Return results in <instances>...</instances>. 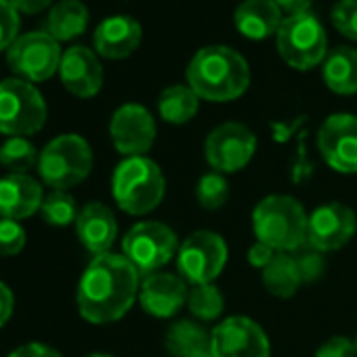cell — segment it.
I'll list each match as a JSON object with an SVG mask.
<instances>
[{
  "mask_svg": "<svg viewBox=\"0 0 357 357\" xmlns=\"http://www.w3.org/2000/svg\"><path fill=\"white\" fill-rule=\"evenodd\" d=\"M76 236L80 244L95 257L107 255L118 238V221L112 213L101 202H91L86 204L78 219H76Z\"/></svg>",
  "mask_w": 357,
  "mask_h": 357,
  "instance_id": "ffe728a7",
  "label": "cell"
},
{
  "mask_svg": "<svg viewBox=\"0 0 357 357\" xmlns=\"http://www.w3.org/2000/svg\"><path fill=\"white\" fill-rule=\"evenodd\" d=\"M357 231L355 213L340 202H328L317 206L309 215L307 244L319 252H332L351 242Z\"/></svg>",
  "mask_w": 357,
  "mask_h": 357,
  "instance_id": "9a60e30c",
  "label": "cell"
},
{
  "mask_svg": "<svg viewBox=\"0 0 357 357\" xmlns=\"http://www.w3.org/2000/svg\"><path fill=\"white\" fill-rule=\"evenodd\" d=\"M200 109V97L192 91L190 84H172L166 86L158 97L160 118L168 124H188L196 118Z\"/></svg>",
  "mask_w": 357,
  "mask_h": 357,
  "instance_id": "d4e9b609",
  "label": "cell"
},
{
  "mask_svg": "<svg viewBox=\"0 0 357 357\" xmlns=\"http://www.w3.org/2000/svg\"><path fill=\"white\" fill-rule=\"evenodd\" d=\"M309 215L292 196L273 194L252 211V229L259 242L275 252H294L307 244Z\"/></svg>",
  "mask_w": 357,
  "mask_h": 357,
  "instance_id": "3957f363",
  "label": "cell"
},
{
  "mask_svg": "<svg viewBox=\"0 0 357 357\" xmlns=\"http://www.w3.org/2000/svg\"><path fill=\"white\" fill-rule=\"evenodd\" d=\"M188 84L192 91L213 103H225L242 97L250 86V68L242 53L225 45H211L200 49L188 70Z\"/></svg>",
  "mask_w": 357,
  "mask_h": 357,
  "instance_id": "7a4b0ae2",
  "label": "cell"
},
{
  "mask_svg": "<svg viewBox=\"0 0 357 357\" xmlns=\"http://www.w3.org/2000/svg\"><path fill=\"white\" fill-rule=\"evenodd\" d=\"M211 353L213 357H269L271 344L255 319L234 315L211 332Z\"/></svg>",
  "mask_w": 357,
  "mask_h": 357,
  "instance_id": "7c38bea8",
  "label": "cell"
},
{
  "mask_svg": "<svg viewBox=\"0 0 357 357\" xmlns=\"http://www.w3.org/2000/svg\"><path fill=\"white\" fill-rule=\"evenodd\" d=\"M188 284L181 275L155 271L145 275L139 288V303L143 311L153 317L168 319L188 305Z\"/></svg>",
  "mask_w": 357,
  "mask_h": 357,
  "instance_id": "2e32d148",
  "label": "cell"
},
{
  "mask_svg": "<svg viewBox=\"0 0 357 357\" xmlns=\"http://www.w3.org/2000/svg\"><path fill=\"white\" fill-rule=\"evenodd\" d=\"M330 20L344 38L357 43V0H338L330 11Z\"/></svg>",
  "mask_w": 357,
  "mask_h": 357,
  "instance_id": "1f68e13d",
  "label": "cell"
},
{
  "mask_svg": "<svg viewBox=\"0 0 357 357\" xmlns=\"http://www.w3.org/2000/svg\"><path fill=\"white\" fill-rule=\"evenodd\" d=\"M139 288L141 273L124 255L93 257L78 282V311L89 324H114L130 311Z\"/></svg>",
  "mask_w": 357,
  "mask_h": 357,
  "instance_id": "6da1fadb",
  "label": "cell"
},
{
  "mask_svg": "<svg viewBox=\"0 0 357 357\" xmlns=\"http://www.w3.org/2000/svg\"><path fill=\"white\" fill-rule=\"evenodd\" d=\"M284 13L275 0H244L234 13L236 30L248 40H267L278 34Z\"/></svg>",
  "mask_w": 357,
  "mask_h": 357,
  "instance_id": "44dd1931",
  "label": "cell"
},
{
  "mask_svg": "<svg viewBox=\"0 0 357 357\" xmlns=\"http://www.w3.org/2000/svg\"><path fill=\"white\" fill-rule=\"evenodd\" d=\"M89 9L80 0H61L53 5L47 20H45V32L51 34L57 43H70L78 36H82L89 28Z\"/></svg>",
  "mask_w": 357,
  "mask_h": 357,
  "instance_id": "7402d4cb",
  "label": "cell"
},
{
  "mask_svg": "<svg viewBox=\"0 0 357 357\" xmlns=\"http://www.w3.org/2000/svg\"><path fill=\"white\" fill-rule=\"evenodd\" d=\"M275 5L280 7L282 13H286V17H292L311 11L313 0H275Z\"/></svg>",
  "mask_w": 357,
  "mask_h": 357,
  "instance_id": "f35d334b",
  "label": "cell"
},
{
  "mask_svg": "<svg viewBox=\"0 0 357 357\" xmlns=\"http://www.w3.org/2000/svg\"><path fill=\"white\" fill-rule=\"evenodd\" d=\"M38 158L40 153L26 137H9L0 147V164L11 172L28 174V170L38 166Z\"/></svg>",
  "mask_w": 357,
  "mask_h": 357,
  "instance_id": "83f0119b",
  "label": "cell"
},
{
  "mask_svg": "<svg viewBox=\"0 0 357 357\" xmlns=\"http://www.w3.org/2000/svg\"><path fill=\"white\" fill-rule=\"evenodd\" d=\"M141 38H143V30L135 17L112 15L97 26L93 34V45L99 57L118 61L130 57L139 49Z\"/></svg>",
  "mask_w": 357,
  "mask_h": 357,
  "instance_id": "ac0fdd59",
  "label": "cell"
},
{
  "mask_svg": "<svg viewBox=\"0 0 357 357\" xmlns=\"http://www.w3.org/2000/svg\"><path fill=\"white\" fill-rule=\"evenodd\" d=\"M40 213H43V219L53 227H68V225L76 223V219L80 215L76 200L68 192H57V190H53L49 196H45Z\"/></svg>",
  "mask_w": 357,
  "mask_h": 357,
  "instance_id": "f1b7e54d",
  "label": "cell"
},
{
  "mask_svg": "<svg viewBox=\"0 0 357 357\" xmlns=\"http://www.w3.org/2000/svg\"><path fill=\"white\" fill-rule=\"evenodd\" d=\"M164 344L172 357H190L202 351H211V332L200 321L178 319L168 328Z\"/></svg>",
  "mask_w": 357,
  "mask_h": 357,
  "instance_id": "cb8c5ba5",
  "label": "cell"
},
{
  "mask_svg": "<svg viewBox=\"0 0 357 357\" xmlns=\"http://www.w3.org/2000/svg\"><path fill=\"white\" fill-rule=\"evenodd\" d=\"M190 357H213L211 351H202V353H196V355H190Z\"/></svg>",
  "mask_w": 357,
  "mask_h": 357,
  "instance_id": "60d3db41",
  "label": "cell"
},
{
  "mask_svg": "<svg viewBox=\"0 0 357 357\" xmlns=\"http://www.w3.org/2000/svg\"><path fill=\"white\" fill-rule=\"evenodd\" d=\"M355 349H357V336H355Z\"/></svg>",
  "mask_w": 357,
  "mask_h": 357,
  "instance_id": "7bdbcfd3",
  "label": "cell"
},
{
  "mask_svg": "<svg viewBox=\"0 0 357 357\" xmlns=\"http://www.w3.org/2000/svg\"><path fill=\"white\" fill-rule=\"evenodd\" d=\"M198 204L206 211H219L227 204L229 198V183L221 172H208L200 176L196 188Z\"/></svg>",
  "mask_w": 357,
  "mask_h": 357,
  "instance_id": "f546056e",
  "label": "cell"
},
{
  "mask_svg": "<svg viewBox=\"0 0 357 357\" xmlns=\"http://www.w3.org/2000/svg\"><path fill=\"white\" fill-rule=\"evenodd\" d=\"M63 86L80 99L95 97L103 86V66L99 55L89 47H70L59 66Z\"/></svg>",
  "mask_w": 357,
  "mask_h": 357,
  "instance_id": "e0dca14e",
  "label": "cell"
},
{
  "mask_svg": "<svg viewBox=\"0 0 357 357\" xmlns=\"http://www.w3.org/2000/svg\"><path fill=\"white\" fill-rule=\"evenodd\" d=\"M47 122V101L22 78L0 80V132L9 137L36 135Z\"/></svg>",
  "mask_w": 357,
  "mask_h": 357,
  "instance_id": "52a82bcc",
  "label": "cell"
},
{
  "mask_svg": "<svg viewBox=\"0 0 357 357\" xmlns=\"http://www.w3.org/2000/svg\"><path fill=\"white\" fill-rule=\"evenodd\" d=\"M166 192L162 168L147 155L124 158L112 176L116 204L128 215H147L160 206Z\"/></svg>",
  "mask_w": 357,
  "mask_h": 357,
  "instance_id": "277c9868",
  "label": "cell"
},
{
  "mask_svg": "<svg viewBox=\"0 0 357 357\" xmlns=\"http://www.w3.org/2000/svg\"><path fill=\"white\" fill-rule=\"evenodd\" d=\"M20 11L9 0H0V53H7L9 47L20 38Z\"/></svg>",
  "mask_w": 357,
  "mask_h": 357,
  "instance_id": "836d02e7",
  "label": "cell"
},
{
  "mask_svg": "<svg viewBox=\"0 0 357 357\" xmlns=\"http://www.w3.org/2000/svg\"><path fill=\"white\" fill-rule=\"evenodd\" d=\"M315 357H357V349L351 338L332 336L317 349Z\"/></svg>",
  "mask_w": 357,
  "mask_h": 357,
  "instance_id": "e575fe53",
  "label": "cell"
},
{
  "mask_svg": "<svg viewBox=\"0 0 357 357\" xmlns=\"http://www.w3.org/2000/svg\"><path fill=\"white\" fill-rule=\"evenodd\" d=\"M93 170V149L80 135H59L45 145L38 158V174L43 181L57 190L68 192L80 185Z\"/></svg>",
  "mask_w": 357,
  "mask_h": 357,
  "instance_id": "5b68a950",
  "label": "cell"
},
{
  "mask_svg": "<svg viewBox=\"0 0 357 357\" xmlns=\"http://www.w3.org/2000/svg\"><path fill=\"white\" fill-rule=\"evenodd\" d=\"M275 255H278V252H275L271 246H267V244H263V242L257 240V244H252V246L248 248V263H250L252 267H257V269H265V267L273 261Z\"/></svg>",
  "mask_w": 357,
  "mask_h": 357,
  "instance_id": "8d00e7d4",
  "label": "cell"
},
{
  "mask_svg": "<svg viewBox=\"0 0 357 357\" xmlns=\"http://www.w3.org/2000/svg\"><path fill=\"white\" fill-rule=\"evenodd\" d=\"M43 188L30 174L9 172L0 178V219H28L40 211Z\"/></svg>",
  "mask_w": 357,
  "mask_h": 357,
  "instance_id": "d6986e66",
  "label": "cell"
},
{
  "mask_svg": "<svg viewBox=\"0 0 357 357\" xmlns=\"http://www.w3.org/2000/svg\"><path fill=\"white\" fill-rule=\"evenodd\" d=\"M263 284L269 294L278 298H290L303 284L301 271L296 267L292 252H278L273 261L263 269Z\"/></svg>",
  "mask_w": 357,
  "mask_h": 357,
  "instance_id": "484cf974",
  "label": "cell"
},
{
  "mask_svg": "<svg viewBox=\"0 0 357 357\" xmlns=\"http://www.w3.org/2000/svg\"><path fill=\"white\" fill-rule=\"evenodd\" d=\"M61 47L45 30L20 34V38L7 51V66L11 72L28 82H45L59 72Z\"/></svg>",
  "mask_w": 357,
  "mask_h": 357,
  "instance_id": "30bf717a",
  "label": "cell"
},
{
  "mask_svg": "<svg viewBox=\"0 0 357 357\" xmlns=\"http://www.w3.org/2000/svg\"><path fill=\"white\" fill-rule=\"evenodd\" d=\"M275 40L284 63L301 72L321 66L328 57V34L311 11L284 17Z\"/></svg>",
  "mask_w": 357,
  "mask_h": 357,
  "instance_id": "8992f818",
  "label": "cell"
},
{
  "mask_svg": "<svg viewBox=\"0 0 357 357\" xmlns=\"http://www.w3.org/2000/svg\"><path fill=\"white\" fill-rule=\"evenodd\" d=\"M9 357H61V353L43 342H28L11 351Z\"/></svg>",
  "mask_w": 357,
  "mask_h": 357,
  "instance_id": "d590c367",
  "label": "cell"
},
{
  "mask_svg": "<svg viewBox=\"0 0 357 357\" xmlns=\"http://www.w3.org/2000/svg\"><path fill=\"white\" fill-rule=\"evenodd\" d=\"M109 137L122 155H145L155 141V120L145 105L124 103L109 120Z\"/></svg>",
  "mask_w": 357,
  "mask_h": 357,
  "instance_id": "5bb4252c",
  "label": "cell"
},
{
  "mask_svg": "<svg viewBox=\"0 0 357 357\" xmlns=\"http://www.w3.org/2000/svg\"><path fill=\"white\" fill-rule=\"evenodd\" d=\"M9 3L20 11V13H26V15H36V13H43L51 7L53 0H9Z\"/></svg>",
  "mask_w": 357,
  "mask_h": 357,
  "instance_id": "ab89813d",
  "label": "cell"
},
{
  "mask_svg": "<svg viewBox=\"0 0 357 357\" xmlns=\"http://www.w3.org/2000/svg\"><path fill=\"white\" fill-rule=\"evenodd\" d=\"M13 307H15V296H13L11 288L0 282V328L11 319Z\"/></svg>",
  "mask_w": 357,
  "mask_h": 357,
  "instance_id": "74e56055",
  "label": "cell"
},
{
  "mask_svg": "<svg viewBox=\"0 0 357 357\" xmlns=\"http://www.w3.org/2000/svg\"><path fill=\"white\" fill-rule=\"evenodd\" d=\"M321 78L326 86L342 97L357 93V51L351 47H336L321 63Z\"/></svg>",
  "mask_w": 357,
  "mask_h": 357,
  "instance_id": "603a6c76",
  "label": "cell"
},
{
  "mask_svg": "<svg viewBox=\"0 0 357 357\" xmlns=\"http://www.w3.org/2000/svg\"><path fill=\"white\" fill-rule=\"evenodd\" d=\"M176 234L160 221H143L128 229L122 240V255L141 275L160 271L178 252Z\"/></svg>",
  "mask_w": 357,
  "mask_h": 357,
  "instance_id": "ba28073f",
  "label": "cell"
},
{
  "mask_svg": "<svg viewBox=\"0 0 357 357\" xmlns=\"http://www.w3.org/2000/svg\"><path fill=\"white\" fill-rule=\"evenodd\" d=\"M188 309L200 321H215L225 309V296L215 284L192 286L188 294Z\"/></svg>",
  "mask_w": 357,
  "mask_h": 357,
  "instance_id": "4316f807",
  "label": "cell"
},
{
  "mask_svg": "<svg viewBox=\"0 0 357 357\" xmlns=\"http://www.w3.org/2000/svg\"><path fill=\"white\" fill-rule=\"evenodd\" d=\"M227 244L225 240L208 229H200L190 234L176 252V267L181 278L192 286L215 284V280L223 273L227 263Z\"/></svg>",
  "mask_w": 357,
  "mask_h": 357,
  "instance_id": "9c48e42d",
  "label": "cell"
},
{
  "mask_svg": "<svg viewBox=\"0 0 357 357\" xmlns=\"http://www.w3.org/2000/svg\"><path fill=\"white\" fill-rule=\"evenodd\" d=\"M292 255H294L296 267H298L301 278H303L305 284H311V282H315V280H319L324 275V269H326L324 252H319L311 244H305L298 250H294Z\"/></svg>",
  "mask_w": 357,
  "mask_h": 357,
  "instance_id": "4dcf8cb0",
  "label": "cell"
},
{
  "mask_svg": "<svg viewBox=\"0 0 357 357\" xmlns=\"http://www.w3.org/2000/svg\"><path fill=\"white\" fill-rule=\"evenodd\" d=\"M257 151V135L242 122H223L211 130L204 143L206 162L221 174L248 166Z\"/></svg>",
  "mask_w": 357,
  "mask_h": 357,
  "instance_id": "8fae6325",
  "label": "cell"
},
{
  "mask_svg": "<svg viewBox=\"0 0 357 357\" xmlns=\"http://www.w3.org/2000/svg\"><path fill=\"white\" fill-rule=\"evenodd\" d=\"M317 147L326 164L342 174L357 172V116L332 114L317 130Z\"/></svg>",
  "mask_w": 357,
  "mask_h": 357,
  "instance_id": "4fadbf2b",
  "label": "cell"
},
{
  "mask_svg": "<svg viewBox=\"0 0 357 357\" xmlns=\"http://www.w3.org/2000/svg\"><path fill=\"white\" fill-rule=\"evenodd\" d=\"M26 229L13 219H0V257H15L26 246Z\"/></svg>",
  "mask_w": 357,
  "mask_h": 357,
  "instance_id": "d6a6232c",
  "label": "cell"
},
{
  "mask_svg": "<svg viewBox=\"0 0 357 357\" xmlns=\"http://www.w3.org/2000/svg\"><path fill=\"white\" fill-rule=\"evenodd\" d=\"M89 357H114V355H109V353H91Z\"/></svg>",
  "mask_w": 357,
  "mask_h": 357,
  "instance_id": "b9f144b4",
  "label": "cell"
}]
</instances>
